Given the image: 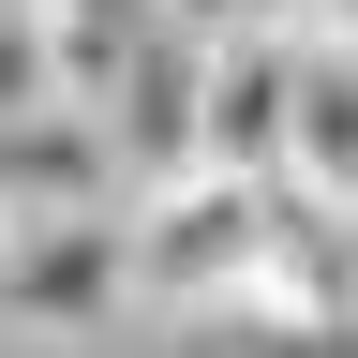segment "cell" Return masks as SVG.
I'll list each match as a JSON object with an SVG mask.
<instances>
[{"label":"cell","mask_w":358,"mask_h":358,"mask_svg":"<svg viewBox=\"0 0 358 358\" xmlns=\"http://www.w3.org/2000/svg\"><path fill=\"white\" fill-rule=\"evenodd\" d=\"M134 313V194L0 209V343H105Z\"/></svg>","instance_id":"obj_1"},{"label":"cell","mask_w":358,"mask_h":358,"mask_svg":"<svg viewBox=\"0 0 358 358\" xmlns=\"http://www.w3.org/2000/svg\"><path fill=\"white\" fill-rule=\"evenodd\" d=\"M254 209L268 179H224V164H164L134 179V313H239L254 299Z\"/></svg>","instance_id":"obj_2"},{"label":"cell","mask_w":358,"mask_h":358,"mask_svg":"<svg viewBox=\"0 0 358 358\" xmlns=\"http://www.w3.org/2000/svg\"><path fill=\"white\" fill-rule=\"evenodd\" d=\"M284 134H299V30L284 15H209L194 30V164L284 179Z\"/></svg>","instance_id":"obj_3"},{"label":"cell","mask_w":358,"mask_h":358,"mask_svg":"<svg viewBox=\"0 0 358 358\" xmlns=\"http://www.w3.org/2000/svg\"><path fill=\"white\" fill-rule=\"evenodd\" d=\"M284 329H358V194H313V179H268L254 209V299Z\"/></svg>","instance_id":"obj_4"},{"label":"cell","mask_w":358,"mask_h":358,"mask_svg":"<svg viewBox=\"0 0 358 358\" xmlns=\"http://www.w3.org/2000/svg\"><path fill=\"white\" fill-rule=\"evenodd\" d=\"M134 194V150H120V120L105 105H30V120H0V209H105Z\"/></svg>","instance_id":"obj_5"},{"label":"cell","mask_w":358,"mask_h":358,"mask_svg":"<svg viewBox=\"0 0 358 358\" xmlns=\"http://www.w3.org/2000/svg\"><path fill=\"white\" fill-rule=\"evenodd\" d=\"M284 179L358 194V30H299V134H284Z\"/></svg>","instance_id":"obj_6"},{"label":"cell","mask_w":358,"mask_h":358,"mask_svg":"<svg viewBox=\"0 0 358 358\" xmlns=\"http://www.w3.org/2000/svg\"><path fill=\"white\" fill-rule=\"evenodd\" d=\"M179 30V0H45V45H60V90L75 105H120V75Z\"/></svg>","instance_id":"obj_7"},{"label":"cell","mask_w":358,"mask_h":358,"mask_svg":"<svg viewBox=\"0 0 358 358\" xmlns=\"http://www.w3.org/2000/svg\"><path fill=\"white\" fill-rule=\"evenodd\" d=\"M60 105V45H45V15H0V120Z\"/></svg>","instance_id":"obj_8"},{"label":"cell","mask_w":358,"mask_h":358,"mask_svg":"<svg viewBox=\"0 0 358 358\" xmlns=\"http://www.w3.org/2000/svg\"><path fill=\"white\" fill-rule=\"evenodd\" d=\"M224 15H284V30H358V0H224Z\"/></svg>","instance_id":"obj_9"},{"label":"cell","mask_w":358,"mask_h":358,"mask_svg":"<svg viewBox=\"0 0 358 358\" xmlns=\"http://www.w3.org/2000/svg\"><path fill=\"white\" fill-rule=\"evenodd\" d=\"M209 15H224V0H179V30H209Z\"/></svg>","instance_id":"obj_10"},{"label":"cell","mask_w":358,"mask_h":358,"mask_svg":"<svg viewBox=\"0 0 358 358\" xmlns=\"http://www.w3.org/2000/svg\"><path fill=\"white\" fill-rule=\"evenodd\" d=\"M0 15H45V0H0Z\"/></svg>","instance_id":"obj_11"}]
</instances>
